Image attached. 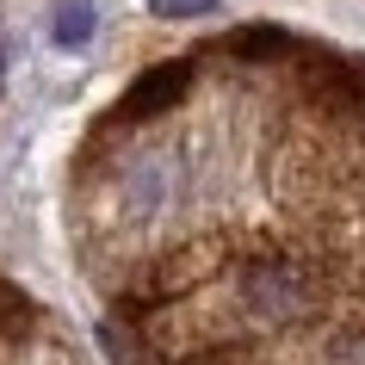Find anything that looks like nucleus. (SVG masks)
<instances>
[{
	"label": "nucleus",
	"mask_w": 365,
	"mask_h": 365,
	"mask_svg": "<svg viewBox=\"0 0 365 365\" xmlns=\"http://www.w3.org/2000/svg\"><path fill=\"white\" fill-rule=\"evenodd\" d=\"M93 31V6L87 0H75V6H62V43H81Z\"/></svg>",
	"instance_id": "f257e3e1"
}]
</instances>
